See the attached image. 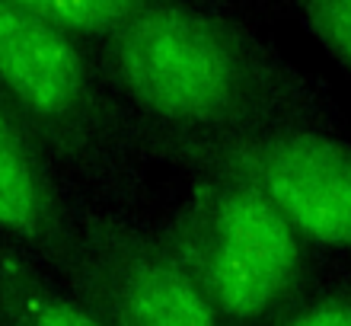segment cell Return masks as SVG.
Returning a JSON list of instances; mask_svg holds the SVG:
<instances>
[{
  "label": "cell",
  "mask_w": 351,
  "mask_h": 326,
  "mask_svg": "<svg viewBox=\"0 0 351 326\" xmlns=\"http://www.w3.org/2000/svg\"><path fill=\"white\" fill-rule=\"evenodd\" d=\"M93 51L150 135L227 141L294 125L342 128L332 86L294 65L262 32V16L240 7L169 3Z\"/></svg>",
  "instance_id": "obj_1"
},
{
  "label": "cell",
  "mask_w": 351,
  "mask_h": 326,
  "mask_svg": "<svg viewBox=\"0 0 351 326\" xmlns=\"http://www.w3.org/2000/svg\"><path fill=\"white\" fill-rule=\"evenodd\" d=\"M0 93L77 196L147 211L157 163L144 125L115 96L86 42L13 0H0Z\"/></svg>",
  "instance_id": "obj_2"
},
{
  "label": "cell",
  "mask_w": 351,
  "mask_h": 326,
  "mask_svg": "<svg viewBox=\"0 0 351 326\" xmlns=\"http://www.w3.org/2000/svg\"><path fill=\"white\" fill-rule=\"evenodd\" d=\"M173 173L144 218L223 326H275L332 269L250 183L214 170Z\"/></svg>",
  "instance_id": "obj_3"
},
{
  "label": "cell",
  "mask_w": 351,
  "mask_h": 326,
  "mask_svg": "<svg viewBox=\"0 0 351 326\" xmlns=\"http://www.w3.org/2000/svg\"><path fill=\"white\" fill-rule=\"evenodd\" d=\"M157 167L214 170L250 183L329 266H351V141L342 128L294 125L227 141L144 131Z\"/></svg>",
  "instance_id": "obj_4"
},
{
  "label": "cell",
  "mask_w": 351,
  "mask_h": 326,
  "mask_svg": "<svg viewBox=\"0 0 351 326\" xmlns=\"http://www.w3.org/2000/svg\"><path fill=\"white\" fill-rule=\"evenodd\" d=\"M61 279L106 326H223L144 215L84 202L74 262Z\"/></svg>",
  "instance_id": "obj_5"
},
{
  "label": "cell",
  "mask_w": 351,
  "mask_h": 326,
  "mask_svg": "<svg viewBox=\"0 0 351 326\" xmlns=\"http://www.w3.org/2000/svg\"><path fill=\"white\" fill-rule=\"evenodd\" d=\"M84 202L0 93V240L64 275L74 262Z\"/></svg>",
  "instance_id": "obj_6"
},
{
  "label": "cell",
  "mask_w": 351,
  "mask_h": 326,
  "mask_svg": "<svg viewBox=\"0 0 351 326\" xmlns=\"http://www.w3.org/2000/svg\"><path fill=\"white\" fill-rule=\"evenodd\" d=\"M0 320L3 326H106L58 272L7 240H0Z\"/></svg>",
  "instance_id": "obj_7"
},
{
  "label": "cell",
  "mask_w": 351,
  "mask_h": 326,
  "mask_svg": "<svg viewBox=\"0 0 351 326\" xmlns=\"http://www.w3.org/2000/svg\"><path fill=\"white\" fill-rule=\"evenodd\" d=\"M13 3L32 10L42 19L55 23L90 48H96L150 10L189 3V0H13ZM202 3H227V7H240L262 19L268 16V10H278L275 0H202Z\"/></svg>",
  "instance_id": "obj_8"
},
{
  "label": "cell",
  "mask_w": 351,
  "mask_h": 326,
  "mask_svg": "<svg viewBox=\"0 0 351 326\" xmlns=\"http://www.w3.org/2000/svg\"><path fill=\"white\" fill-rule=\"evenodd\" d=\"M351 80V0H275Z\"/></svg>",
  "instance_id": "obj_9"
},
{
  "label": "cell",
  "mask_w": 351,
  "mask_h": 326,
  "mask_svg": "<svg viewBox=\"0 0 351 326\" xmlns=\"http://www.w3.org/2000/svg\"><path fill=\"white\" fill-rule=\"evenodd\" d=\"M275 326H351V266H332Z\"/></svg>",
  "instance_id": "obj_10"
},
{
  "label": "cell",
  "mask_w": 351,
  "mask_h": 326,
  "mask_svg": "<svg viewBox=\"0 0 351 326\" xmlns=\"http://www.w3.org/2000/svg\"><path fill=\"white\" fill-rule=\"evenodd\" d=\"M0 326H3V320H0Z\"/></svg>",
  "instance_id": "obj_11"
}]
</instances>
